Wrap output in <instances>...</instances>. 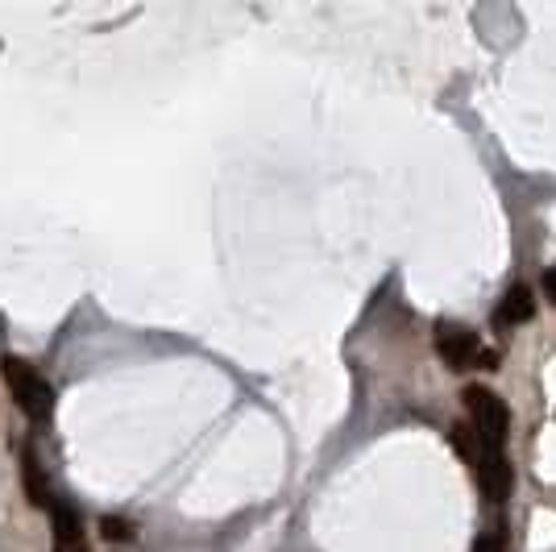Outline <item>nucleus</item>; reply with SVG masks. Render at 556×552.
I'll return each mask as SVG.
<instances>
[{"instance_id":"1","label":"nucleus","mask_w":556,"mask_h":552,"mask_svg":"<svg viewBox=\"0 0 556 552\" xmlns=\"http://www.w3.org/2000/svg\"><path fill=\"white\" fill-rule=\"evenodd\" d=\"M461 399H465V411H469V428H474V436H478V449H482L478 465H482L486 457L503 453V440H507V428H511L507 403L498 399L490 386H465Z\"/></svg>"},{"instance_id":"2","label":"nucleus","mask_w":556,"mask_h":552,"mask_svg":"<svg viewBox=\"0 0 556 552\" xmlns=\"http://www.w3.org/2000/svg\"><path fill=\"white\" fill-rule=\"evenodd\" d=\"M5 382H9V391H13V403L30 416L34 424H42L50 411H54V391H50V382L30 366V362H21V357H5Z\"/></svg>"},{"instance_id":"3","label":"nucleus","mask_w":556,"mask_h":552,"mask_svg":"<svg viewBox=\"0 0 556 552\" xmlns=\"http://www.w3.org/2000/svg\"><path fill=\"white\" fill-rule=\"evenodd\" d=\"M436 353L449 370H474L482 357V341L474 328H465L457 320H440L436 324Z\"/></svg>"},{"instance_id":"4","label":"nucleus","mask_w":556,"mask_h":552,"mask_svg":"<svg viewBox=\"0 0 556 552\" xmlns=\"http://www.w3.org/2000/svg\"><path fill=\"white\" fill-rule=\"evenodd\" d=\"M536 316V291L532 287H523V283H515L507 295H503V303H498V312H494V324L503 328H515V324H527Z\"/></svg>"},{"instance_id":"5","label":"nucleus","mask_w":556,"mask_h":552,"mask_svg":"<svg viewBox=\"0 0 556 552\" xmlns=\"http://www.w3.org/2000/svg\"><path fill=\"white\" fill-rule=\"evenodd\" d=\"M21 482H25V499L34 507H54L50 499V486H46V474H42V461H38V449L25 445L21 449Z\"/></svg>"},{"instance_id":"6","label":"nucleus","mask_w":556,"mask_h":552,"mask_svg":"<svg viewBox=\"0 0 556 552\" xmlns=\"http://www.w3.org/2000/svg\"><path fill=\"white\" fill-rule=\"evenodd\" d=\"M54 552H75L79 548V511L67 503H54Z\"/></svg>"},{"instance_id":"7","label":"nucleus","mask_w":556,"mask_h":552,"mask_svg":"<svg viewBox=\"0 0 556 552\" xmlns=\"http://www.w3.org/2000/svg\"><path fill=\"white\" fill-rule=\"evenodd\" d=\"M453 449L465 457L469 469H478L482 449H478V436H474V428H469V424H457V428H453Z\"/></svg>"},{"instance_id":"8","label":"nucleus","mask_w":556,"mask_h":552,"mask_svg":"<svg viewBox=\"0 0 556 552\" xmlns=\"http://www.w3.org/2000/svg\"><path fill=\"white\" fill-rule=\"evenodd\" d=\"M100 536L104 540H133V523L121 515H104L100 519Z\"/></svg>"},{"instance_id":"9","label":"nucleus","mask_w":556,"mask_h":552,"mask_svg":"<svg viewBox=\"0 0 556 552\" xmlns=\"http://www.w3.org/2000/svg\"><path fill=\"white\" fill-rule=\"evenodd\" d=\"M469 552H503V536H498V532H486V536L474 540V548H469Z\"/></svg>"},{"instance_id":"10","label":"nucleus","mask_w":556,"mask_h":552,"mask_svg":"<svg viewBox=\"0 0 556 552\" xmlns=\"http://www.w3.org/2000/svg\"><path fill=\"white\" fill-rule=\"evenodd\" d=\"M540 291H544V299H548V303H556V266H548V270H544Z\"/></svg>"}]
</instances>
